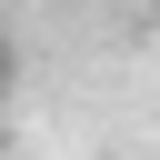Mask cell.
Segmentation results:
<instances>
[{
  "mask_svg": "<svg viewBox=\"0 0 160 160\" xmlns=\"http://www.w3.org/2000/svg\"><path fill=\"white\" fill-rule=\"evenodd\" d=\"M0 140H10V110H0Z\"/></svg>",
  "mask_w": 160,
  "mask_h": 160,
  "instance_id": "2",
  "label": "cell"
},
{
  "mask_svg": "<svg viewBox=\"0 0 160 160\" xmlns=\"http://www.w3.org/2000/svg\"><path fill=\"white\" fill-rule=\"evenodd\" d=\"M10 80H20V40L0 30V110H10Z\"/></svg>",
  "mask_w": 160,
  "mask_h": 160,
  "instance_id": "1",
  "label": "cell"
}]
</instances>
